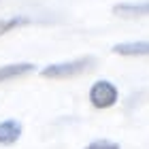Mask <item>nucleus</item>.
Returning <instances> with one entry per match:
<instances>
[{
  "mask_svg": "<svg viewBox=\"0 0 149 149\" xmlns=\"http://www.w3.org/2000/svg\"><path fill=\"white\" fill-rule=\"evenodd\" d=\"M85 149H121L119 143H115V141H109V139H96L92 141L90 145H87Z\"/></svg>",
  "mask_w": 149,
  "mask_h": 149,
  "instance_id": "nucleus-8",
  "label": "nucleus"
},
{
  "mask_svg": "<svg viewBox=\"0 0 149 149\" xmlns=\"http://www.w3.org/2000/svg\"><path fill=\"white\" fill-rule=\"evenodd\" d=\"M87 98H90L94 109H111V107L119 100V90L115 87V83H111V81L98 79L96 83H92Z\"/></svg>",
  "mask_w": 149,
  "mask_h": 149,
  "instance_id": "nucleus-2",
  "label": "nucleus"
},
{
  "mask_svg": "<svg viewBox=\"0 0 149 149\" xmlns=\"http://www.w3.org/2000/svg\"><path fill=\"white\" fill-rule=\"evenodd\" d=\"M28 24H32L30 17H4V19H0V36L9 34V32L17 30V28H24Z\"/></svg>",
  "mask_w": 149,
  "mask_h": 149,
  "instance_id": "nucleus-7",
  "label": "nucleus"
},
{
  "mask_svg": "<svg viewBox=\"0 0 149 149\" xmlns=\"http://www.w3.org/2000/svg\"><path fill=\"white\" fill-rule=\"evenodd\" d=\"M113 13L126 19L149 17V2H119L113 6Z\"/></svg>",
  "mask_w": 149,
  "mask_h": 149,
  "instance_id": "nucleus-4",
  "label": "nucleus"
},
{
  "mask_svg": "<svg viewBox=\"0 0 149 149\" xmlns=\"http://www.w3.org/2000/svg\"><path fill=\"white\" fill-rule=\"evenodd\" d=\"M24 124L19 119H4L0 121V145H15L22 139Z\"/></svg>",
  "mask_w": 149,
  "mask_h": 149,
  "instance_id": "nucleus-3",
  "label": "nucleus"
},
{
  "mask_svg": "<svg viewBox=\"0 0 149 149\" xmlns=\"http://www.w3.org/2000/svg\"><path fill=\"white\" fill-rule=\"evenodd\" d=\"M94 64H96L94 56H81V58L70 60V62H58V64L45 66L40 70V77H45V79H70V77H77L81 72L90 70Z\"/></svg>",
  "mask_w": 149,
  "mask_h": 149,
  "instance_id": "nucleus-1",
  "label": "nucleus"
},
{
  "mask_svg": "<svg viewBox=\"0 0 149 149\" xmlns=\"http://www.w3.org/2000/svg\"><path fill=\"white\" fill-rule=\"evenodd\" d=\"M32 70H36V66L32 62H15V64H4L0 66V83L4 81H11V79H17V77H24Z\"/></svg>",
  "mask_w": 149,
  "mask_h": 149,
  "instance_id": "nucleus-5",
  "label": "nucleus"
},
{
  "mask_svg": "<svg viewBox=\"0 0 149 149\" xmlns=\"http://www.w3.org/2000/svg\"><path fill=\"white\" fill-rule=\"evenodd\" d=\"M113 53L119 56H149V40H128V43H117L111 47Z\"/></svg>",
  "mask_w": 149,
  "mask_h": 149,
  "instance_id": "nucleus-6",
  "label": "nucleus"
}]
</instances>
